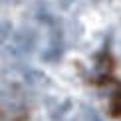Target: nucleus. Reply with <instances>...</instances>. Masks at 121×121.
I'll return each mask as SVG.
<instances>
[{"mask_svg":"<svg viewBox=\"0 0 121 121\" xmlns=\"http://www.w3.org/2000/svg\"><path fill=\"white\" fill-rule=\"evenodd\" d=\"M14 46H16L20 52H32L34 46H36V34L30 32V30H22V32L16 34L14 38Z\"/></svg>","mask_w":121,"mask_h":121,"instance_id":"1","label":"nucleus"},{"mask_svg":"<svg viewBox=\"0 0 121 121\" xmlns=\"http://www.w3.org/2000/svg\"><path fill=\"white\" fill-rule=\"evenodd\" d=\"M93 121H99V119H93Z\"/></svg>","mask_w":121,"mask_h":121,"instance_id":"2","label":"nucleus"}]
</instances>
